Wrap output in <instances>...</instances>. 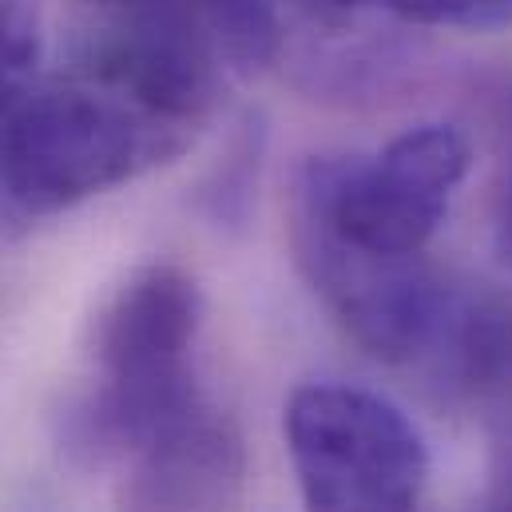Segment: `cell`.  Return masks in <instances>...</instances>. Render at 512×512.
Segmentation results:
<instances>
[{"label":"cell","mask_w":512,"mask_h":512,"mask_svg":"<svg viewBox=\"0 0 512 512\" xmlns=\"http://www.w3.org/2000/svg\"><path fill=\"white\" fill-rule=\"evenodd\" d=\"M195 135L128 84L72 64L4 116L0 199L28 219L60 215L179 159Z\"/></svg>","instance_id":"obj_2"},{"label":"cell","mask_w":512,"mask_h":512,"mask_svg":"<svg viewBox=\"0 0 512 512\" xmlns=\"http://www.w3.org/2000/svg\"><path fill=\"white\" fill-rule=\"evenodd\" d=\"M203 326L199 282L151 262L131 270L100 306L92 326L88 385L60 413V441L80 465L128 461L155 433L191 413L195 346Z\"/></svg>","instance_id":"obj_1"},{"label":"cell","mask_w":512,"mask_h":512,"mask_svg":"<svg viewBox=\"0 0 512 512\" xmlns=\"http://www.w3.org/2000/svg\"><path fill=\"white\" fill-rule=\"evenodd\" d=\"M120 485V512H227L247 481L239 425L199 401L155 433Z\"/></svg>","instance_id":"obj_5"},{"label":"cell","mask_w":512,"mask_h":512,"mask_svg":"<svg viewBox=\"0 0 512 512\" xmlns=\"http://www.w3.org/2000/svg\"><path fill=\"white\" fill-rule=\"evenodd\" d=\"M485 512H512V453L493 469V485H489Z\"/></svg>","instance_id":"obj_9"},{"label":"cell","mask_w":512,"mask_h":512,"mask_svg":"<svg viewBox=\"0 0 512 512\" xmlns=\"http://www.w3.org/2000/svg\"><path fill=\"white\" fill-rule=\"evenodd\" d=\"M469 159V139L453 124L401 131L374 155H314L294 175L290 219L370 255H425Z\"/></svg>","instance_id":"obj_3"},{"label":"cell","mask_w":512,"mask_h":512,"mask_svg":"<svg viewBox=\"0 0 512 512\" xmlns=\"http://www.w3.org/2000/svg\"><path fill=\"white\" fill-rule=\"evenodd\" d=\"M497 239L501 251L512 262V128H509V147H505V167H501V199H497Z\"/></svg>","instance_id":"obj_8"},{"label":"cell","mask_w":512,"mask_h":512,"mask_svg":"<svg viewBox=\"0 0 512 512\" xmlns=\"http://www.w3.org/2000/svg\"><path fill=\"white\" fill-rule=\"evenodd\" d=\"M40 64V4L0 0V124L32 88Z\"/></svg>","instance_id":"obj_7"},{"label":"cell","mask_w":512,"mask_h":512,"mask_svg":"<svg viewBox=\"0 0 512 512\" xmlns=\"http://www.w3.org/2000/svg\"><path fill=\"white\" fill-rule=\"evenodd\" d=\"M96 8H128V4H143V0H88Z\"/></svg>","instance_id":"obj_10"},{"label":"cell","mask_w":512,"mask_h":512,"mask_svg":"<svg viewBox=\"0 0 512 512\" xmlns=\"http://www.w3.org/2000/svg\"><path fill=\"white\" fill-rule=\"evenodd\" d=\"M282 433L302 512H417L425 497V437L401 405L374 389L298 385Z\"/></svg>","instance_id":"obj_4"},{"label":"cell","mask_w":512,"mask_h":512,"mask_svg":"<svg viewBox=\"0 0 512 512\" xmlns=\"http://www.w3.org/2000/svg\"><path fill=\"white\" fill-rule=\"evenodd\" d=\"M302 8L334 20L362 8H382L389 16L421 28H465V32H489L509 28L512 0H298Z\"/></svg>","instance_id":"obj_6"}]
</instances>
